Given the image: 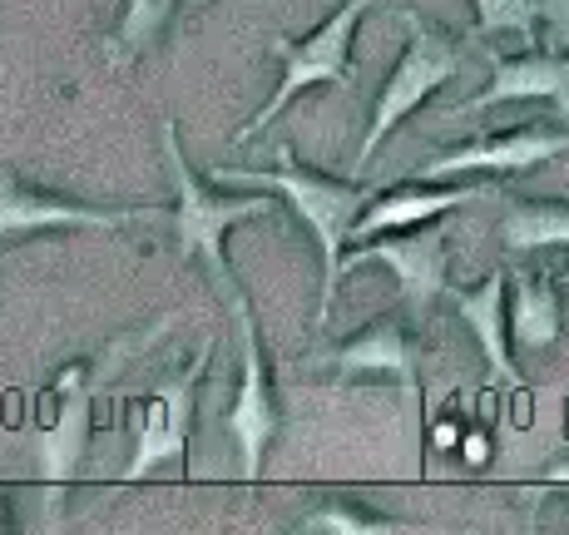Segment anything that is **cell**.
Instances as JSON below:
<instances>
[{"label":"cell","instance_id":"cell-1","mask_svg":"<svg viewBox=\"0 0 569 535\" xmlns=\"http://www.w3.org/2000/svg\"><path fill=\"white\" fill-rule=\"evenodd\" d=\"M213 179L223 184H248L262 194H282L292 204V214L308 224V234L317 238V254H322V298H317V327H327L332 318V298L337 283H342V254L352 244V224L357 214L371 204V189L362 184L332 179V174H317L308 164H298L288 145H278V164L272 169H213Z\"/></svg>","mask_w":569,"mask_h":535},{"label":"cell","instance_id":"cell-2","mask_svg":"<svg viewBox=\"0 0 569 535\" xmlns=\"http://www.w3.org/2000/svg\"><path fill=\"white\" fill-rule=\"evenodd\" d=\"M163 135V164H169V179H173V214H169V228H173V258L179 264H203L213 293L233 308L238 298H248L233 278V258H228V234L248 218H268L272 214V199L268 194H243V199H218L213 189L189 169L179 149V125L163 119L159 125Z\"/></svg>","mask_w":569,"mask_h":535},{"label":"cell","instance_id":"cell-3","mask_svg":"<svg viewBox=\"0 0 569 535\" xmlns=\"http://www.w3.org/2000/svg\"><path fill=\"white\" fill-rule=\"evenodd\" d=\"M173 318H159L139 337H114L100 357L90 363H70L54 377V402L36 432V472L50 491H64L84 472V452H90V427H94V402H100L104 382L119 373L134 353H144L159 333H169Z\"/></svg>","mask_w":569,"mask_h":535},{"label":"cell","instance_id":"cell-4","mask_svg":"<svg viewBox=\"0 0 569 535\" xmlns=\"http://www.w3.org/2000/svg\"><path fill=\"white\" fill-rule=\"evenodd\" d=\"M397 20L407 26V50L401 60L391 65L387 85L377 95V109H371V125H367V139L352 159V179H362V169L377 159V149L387 145V135L401 125L407 115H416L446 80L461 75V46H456L446 30H436L421 10H397Z\"/></svg>","mask_w":569,"mask_h":535},{"label":"cell","instance_id":"cell-5","mask_svg":"<svg viewBox=\"0 0 569 535\" xmlns=\"http://www.w3.org/2000/svg\"><path fill=\"white\" fill-rule=\"evenodd\" d=\"M371 6H377V0H342V6H337L332 16H327L322 26L312 30V36H302V40L272 36L268 40L272 55L282 60V85H278V95H272V100L262 105L243 129H238L233 145H253L258 129H268L272 119H278L292 100H298L302 90H312V85H342V90H347V85L357 80L352 40H357V26H362V16H367Z\"/></svg>","mask_w":569,"mask_h":535},{"label":"cell","instance_id":"cell-6","mask_svg":"<svg viewBox=\"0 0 569 535\" xmlns=\"http://www.w3.org/2000/svg\"><path fill=\"white\" fill-rule=\"evenodd\" d=\"M213 353H218V337H203L193 347L189 367L163 373L134 402V456L124 462L119 482H144V476L163 472V466L183 462L189 436H193V412H199V387H203L208 367H213Z\"/></svg>","mask_w":569,"mask_h":535},{"label":"cell","instance_id":"cell-7","mask_svg":"<svg viewBox=\"0 0 569 535\" xmlns=\"http://www.w3.org/2000/svg\"><path fill=\"white\" fill-rule=\"evenodd\" d=\"M173 204H144V209H100V204L80 199H54V194L36 189L20 179L16 169H0V234H119L134 224H169Z\"/></svg>","mask_w":569,"mask_h":535},{"label":"cell","instance_id":"cell-8","mask_svg":"<svg viewBox=\"0 0 569 535\" xmlns=\"http://www.w3.org/2000/svg\"><path fill=\"white\" fill-rule=\"evenodd\" d=\"M446 254H451V218H431V224H421V228L377 234V238H367V244L347 248L342 268H337V273L347 278V273H357L362 264L391 268L407 313L426 318V308H431V303L446 293V268H451V258H446Z\"/></svg>","mask_w":569,"mask_h":535},{"label":"cell","instance_id":"cell-9","mask_svg":"<svg viewBox=\"0 0 569 535\" xmlns=\"http://www.w3.org/2000/svg\"><path fill=\"white\" fill-rule=\"evenodd\" d=\"M228 313H233L238 347H243V357H238V392H233V407H228V436H233V446H238V476L258 482L272 436L282 427L278 392H272L268 357H262V333H258V318H253V308H248V298H238Z\"/></svg>","mask_w":569,"mask_h":535},{"label":"cell","instance_id":"cell-10","mask_svg":"<svg viewBox=\"0 0 569 535\" xmlns=\"http://www.w3.org/2000/svg\"><path fill=\"white\" fill-rule=\"evenodd\" d=\"M555 155H569V129L520 125V129H500V135H476L470 145L421 164L411 179L441 184V179H461V174H530Z\"/></svg>","mask_w":569,"mask_h":535},{"label":"cell","instance_id":"cell-11","mask_svg":"<svg viewBox=\"0 0 569 535\" xmlns=\"http://www.w3.org/2000/svg\"><path fill=\"white\" fill-rule=\"evenodd\" d=\"M516 100H545L560 115H569V50H525V55H496L490 65V80L476 95L451 109L456 115H480V109L496 105H516Z\"/></svg>","mask_w":569,"mask_h":535},{"label":"cell","instance_id":"cell-12","mask_svg":"<svg viewBox=\"0 0 569 535\" xmlns=\"http://www.w3.org/2000/svg\"><path fill=\"white\" fill-rule=\"evenodd\" d=\"M317 363H322L337 382L381 377V382H397L401 392H416V363H421V353H416V337H411L407 318L387 313V318L367 323L362 333H352L342 347L322 353Z\"/></svg>","mask_w":569,"mask_h":535},{"label":"cell","instance_id":"cell-13","mask_svg":"<svg viewBox=\"0 0 569 535\" xmlns=\"http://www.w3.org/2000/svg\"><path fill=\"white\" fill-rule=\"evenodd\" d=\"M486 184H401V189H387V194H371V204L357 214L352 224V244H367L377 234H401V228H421L431 218H446L466 204L486 199Z\"/></svg>","mask_w":569,"mask_h":535},{"label":"cell","instance_id":"cell-14","mask_svg":"<svg viewBox=\"0 0 569 535\" xmlns=\"http://www.w3.org/2000/svg\"><path fill=\"white\" fill-rule=\"evenodd\" d=\"M451 298L456 318L470 327V337L480 343V357H486L490 377L500 387H516L520 373H516V343H510V278L506 268L486 273L476 288H446Z\"/></svg>","mask_w":569,"mask_h":535},{"label":"cell","instance_id":"cell-15","mask_svg":"<svg viewBox=\"0 0 569 535\" xmlns=\"http://www.w3.org/2000/svg\"><path fill=\"white\" fill-rule=\"evenodd\" d=\"M560 298L545 273H516L510 278V343L520 353H550L560 337Z\"/></svg>","mask_w":569,"mask_h":535},{"label":"cell","instance_id":"cell-16","mask_svg":"<svg viewBox=\"0 0 569 535\" xmlns=\"http://www.w3.org/2000/svg\"><path fill=\"white\" fill-rule=\"evenodd\" d=\"M500 248L510 258L569 248V204L565 199H510L500 214Z\"/></svg>","mask_w":569,"mask_h":535},{"label":"cell","instance_id":"cell-17","mask_svg":"<svg viewBox=\"0 0 569 535\" xmlns=\"http://www.w3.org/2000/svg\"><path fill=\"white\" fill-rule=\"evenodd\" d=\"M183 6H189V0H124L114 30L104 36L109 65H114V70H124V65L144 60V55L163 40V30L173 26V16H183Z\"/></svg>","mask_w":569,"mask_h":535},{"label":"cell","instance_id":"cell-18","mask_svg":"<svg viewBox=\"0 0 569 535\" xmlns=\"http://www.w3.org/2000/svg\"><path fill=\"white\" fill-rule=\"evenodd\" d=\"M540 0H476V36H520L535 40Z\"/></svg>","mask_w":569,"mask_h":535},{"label":"cell","instance_id":"cell-19","mask_svg":"<svg viewBox=\"0 0 569 535\" xmlns=\"http://www.w3.org/2000/svg\"><path fill=\"white\" fill-rule=\"evenodd\" d=\"M302 531H337V535H362V531H401V521L377 516V511H362L352 501H322L308 516H298Z\"/></svg>","mask_w":569,"mask_h":535},{"label":"cell","instance_id":"cell-20","mask_svg":"<svg viewBox=\"0 0 569 535\" xmlns=\"http://www.w3.org/2000/svg\"><path fill=\"white\" fill-rule=\"evenodd\" d=\"M540 30L550 50H569V0H540Z\"/></svg>","mask_w":569,"mask_h":535},{"label":"cell","instance_id":"cell-21","mask_svg":"<svg viewBox=\"0 0 569 535\" xmlns=\"http://www.w3.org/2000/svg\"><path fill=\"white\" fill-rule=\"evenodd\" d=\"M461 452H466V462H470V466H486V456H490V436H486V432H466V436H461Z\"/></svg>","mask_w":569,"mask_h":535},{"label":"cell","instance_id":"cell-22","mask_svg":"<svg viewBox=\"0 0 569 535\" xmlns=\"http://www.w3.org/2000/svg\"><path fill=\"white\" fill-rule=\"evenodd\" d=\"M461 422H441V427H436L431 432V446H436V452H451V446H461Z\"/></svg>","mask_w":569,"mask_h":535},{"label":"cell","instance_id":"cell-23","mask_svg":"<svg viewBox=\"0 0 569 535\" xmlns=\"http://www.w3.org/2000/svg\"><path fill=\"white\" fill-rule=\"evenodd\" d=\"M540 486H569V462H555L550 472L540 476Z\"/></svg>","mask_w":569,"mask_h":535},{"label":"cell","instance_id":"cell-24","mask_svg":"<svg viewBox=\"0 0 569 535\" xmlns=\"http://www.w3.org/2000/svg\"><path fill=\"white\" fill-rule=\"evenodd\" d=\"M203 6H213V0H189V6H183V16H199Z\"/></svg>","mask_w":569,"mask_h":535},{"label":"cell","instance_id":"cell-25","mask_svg":"<svg viewBox=\"0 0 569 535\" xmlns=\"http://www.w3.org/2000/svg\"><path fill=\"white\" fill-rule=\"evenodd\" d=\"M6 521H10V516H6V491H0V531H6Z\"/></svg>","mask_w":569,"mask_h":535},{"label":"cell","instance_id":"cell-26","mask_svg":"<svg viewBox=\"0 0 569 535\" xmlns=\"http://www.w3.org/2000/svg\"><path fill=\"white\" fill-rule=\"evenodd\" d=\"M560 283H565V288H569V268H565V273H560Z\"/></svg>","mask_w":569,"mask_h":535}]
</instances>
